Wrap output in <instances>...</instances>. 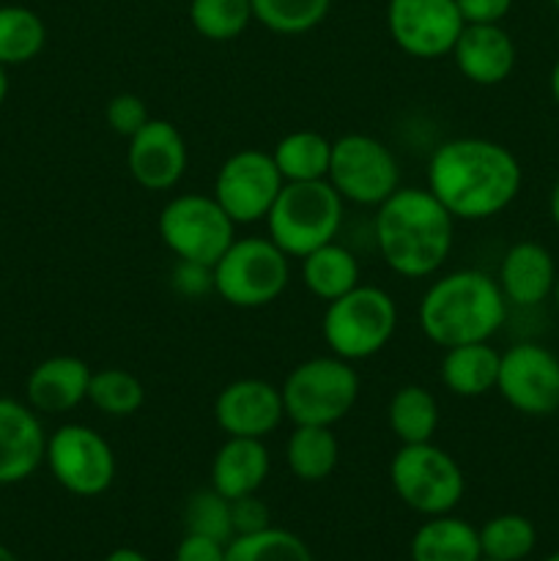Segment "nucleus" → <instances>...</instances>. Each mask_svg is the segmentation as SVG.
<instances>
[{
	"instance_id": "f257e3e1",
	"label": "nucleus",
	"mask_w": 559,
	"mask_h": 561,
	"mask_svg": "<svg viewBox=\"0 0 559 561\" xmlns=\"http://www.w3.org/2000/svg\"><path fill=\"white\" fill-rule=\"evenodd\" d=\"M524 184L518 157L488 137L442 142L427 162V190L464 222H482L513 206Z\"/></svg>"
},
{
	"instance_id": "f03ea898",
	"label": "nucleus",
	"mask_w": 559,
	"mask_h": 561,
	"mask_svg": "<svg viewBox=\"0 0 559 561\" xmlns=\"http://www.w3.org/2000/svg\"><path fill=\"white\" fill-rule=\"evenodd\" d=\"M373 236L389 272L422 279L447 263L455 244V217L427 186H398L376 206Z\"/></svg>"
},
{
	"instance_id": "7ed1b4c3",
	"label": "nucleus",
	"mask_w": 559,
	"mask_h": 561,
	"mask_svg": "<svg viewBox=\"0 0 559 561\" xmlns=\"http://www.w3.org/2000/svg\"><path fill=\"white\" fill-rule=\"evenodd\" d=\"M507 318V299L497 279L477 268H458L433 279L422 294L417 321L438 348L491 343Z\"/></svg>"
},
{
	"instance_id": "20e7f679",
	"label": "nucleus",
	"mask_w": 559,
	"mask_h": 561,
	"mask_svg": "<svg viewBox=\"0 0 559 561\" xmlns=\"http://www.w3.org/2000/svg\"><path fill=\"white\" fill-rule=\"evenodd\" d=\"M345 201L327 179L285 181L277 201L266 214V236L288 257H305L307 252L338 239L343 228Z\"/></svg>"
},
{
	"instance_id": "39448f33",
	"label": "nucleus",
	"mask_w": 559,
	"mask_h": 561,
	"mask_svg": "<svg viewBox=\"0 0 559 561\" xmlns=\"http://www.w3.org/2000/svg\"><path fill=\"white\" fill-rule=\"evenodd\" d=\"M398 329V305L378 285H356L323 310L321 334L329 354L345 362H362L381 354Z\"/></svg>"
},
{
	"instance_id": "423d86ee",
	"label": "nucleus",
	"mask_w": 559,
	"mask_h": 561,
	"mask_svg": "<svg viewBox=\"0 0 559 561\" xmlns=\"http://www.w3.org/2000/svg\"><path fill=\"white\" fill-rule=\"evenodd\" d=\"M280 394L285 416L294 425L332 427L354 409L360 398V373L334 354L312 356L285 376Z\"/></svg>"
},
{
	"instance_id": "0eeeda50",
	"label": "nucleus",
	"mask_w": 559,
	"mask_h": 561,
	"mask_svg": "<svg viewBox=\"0 0 559 561\" xmlns=\"http://www.w3.org/2000/svg\"><path fill=\"white\" fill-rule=\"evenodd\" d=\"M290 283V257L269 236L233 239L214 263V294L239 310H258L285 294Z\"/></svg>"
},
{
	"instance_id": "6e6552de",
	"label": "nucleus",
	"mask_w": 559,
	"mask_h": 561,
	"mask_svg": "<svg viewBox=\"0 0 559 561\" xmlns=\"http://www.w3.org/2000/svg\"><path fill=\"white\" fill-rule=\"evenodd\" d=\"M389 485L406 507L433 518L458 507L466 491V477L458 460L438 444H400L389 460Z\"/></svg>"
},
{
	"instance_id": "1a4fd4ad",
	"label": "nucleus",
	"mask_w": 559,
	"mask_h": 561,
	"mask_svg": "<svg viewBox=\"0 0 559 561\" xmlns=\"http://www.w3.org/2000/svg\"><path fill=\"white\" fill-rule=\"evenodd\" d=\"M162 244L184 263L212 266L236 239V222L214 195L190 192L170 197L157 219Z\"/></svg>"
},
{
	"instance_id": "9d476101",
	"label": "nucleus",
	"mask_w": 559,
	"mask_h": 561,
	"mask_svg": "<svg viewBox=\"0 0 559 561\" xmlns=\"http://www.w3.org/2000/svg\"><path fill=\"white\" fill-rule=\"evenodd\" d=\"M327 181L345 203L381 206L400 186V168L381 140L351 131L332 140Z\"/></svg>"
},
{
	"instance_id": "9b49d317",
	"label": "nucleus",
	"mask_w": 559,
	"mask_h": 561,
	"mask_svg": "<svg viewBox=\"0 0 559 561\" xmlns=\"http://www.w3.org/2000/svg\"><path fill=\"white\" fill-rule=\"evenodd\" d=\"M49 474L71 496L93 499L110 491L115 480V453L107 438L88 425H60L47 436L44 453Z\"/></svg>"
},
{
	"instance_id": "f8f14e48",
	"label": "nucleus",
	"mask_w": 559,
	"mask_h": 561,
	"mask_svg": "<svg viewBox=\"0 0 559 561\" xmlns=\"http://www.w3.org/2000/svg\"><path fill=\"white\" fill-rule=\"evenodd\" d=\"M283 184L272 153L241 148L219 164L212 195L236 225H252L266 219Z\"/></svg>"
},
{
	"instance_id": "ddd939ff",
	"label": "nucleus",
	"mask_w": 559,
	"mask_h": 561,
	"mask_svg": "<svg viewBox=\"0 0 559 561\" xmlns=\"http://www.w3.org/2000/svg\"><path fill=\"white\" fill-rule=\"evenodd\" d=\"M497 392L524 416L559 411V356L540 343H515L502 351Z\"/></svg>"
},
{
	"instance_id": "4468645a",
	"label": "nucleus",
	"mask_w": 559,
	"mask_h": 561,
	"mask_svg": "<svg viewBox=\"0 0 559 561\" xmlns=\"http://www.w3.org/2000/svg\"><path fill=\"white\" fill-rule=\"evenodd\" d=\"M387 27L406 55L433 60L453 53L464 16L455 0H389Z\"/></svg>"
},
{
	"instance_id": "2eb2a0df",
	"label": "nucleus",
	"mask_w": 559,
	"mask_h": 561,
	"mask_svg": "<svg viewBox=\"0 0 559 561\" xmlns=\"http://www.w3.org/2000/svg\"><path fill=\"white\" fill-rule=\"evenodd\" d=\"M214 420L225 436L263 442L285 420L280 387L263 378H239L225 383L214 400Z\"/></svg>"
},
{
	"instance_id": "dca6fc26",
	"label": "nucleus",
	"mask_w": 559,
	"mask_h": 561,
	"mask_svg": "<svg viewBox=\"0 0 559 561\" xmlns=\"http://www.w3.org/2000/svg\"><path fill=\"white\" fill-rule=\"evenodd\" d=\"M190 148L179 126L164 118H151L126 148L129 175L148 192H168L184 179Z\"/></svg>"
},
{
	"instance_id": "f3484780",
	"label": "nucleus",
	"mask_w": 559,
	"mask_h": 561,
	"mask_svg": "<svg viewBox=\"0 0 559 561\" xmlns=\"http://www.w3.org/2000/svg\"><path fill=\"white\" fill-rule=\"evenodd\" d=\"M47 453V433L38 414L20 400L0 398V485L27 480Z\"/></svg>"
},
{
	"instance_id": "a211bd4d",
	"label": "nucleus",
	"mask_w": 559,
	"mask_h": 561,
	"mask_svg": "<svg viewBox=\"0 0 559 561\" xmlns=\"http://www.w3.org/2000/svg\"><path fill=\"white\" fill-rule=\"evenodd\" d=\"M449 55L466 80L493 88L513 75L518 49L502 25H464Z\"/></svg>"
},
{
	"instance_id": "6ab92c4d",
	"label": "nucleus",
	"mask_w": 559,
	"mask_h": 561,
	"mask_svg": "<svg viewBox=\"0 0 559 561\" xmlns=\"http://www.w3.org/2000/svg\"><path fill=\"white\" fill-rule=\"evenodd\" d=\"M91 367L77 356H49L38 362L25 383L27 405L36 414H69L88 400Z\"/></svg>"
},
{
	"instance_id": "aec40b11",
	"label": "nucleus",
	"mask_w": 559,
	"mask_h": 561,
	"mask_svg": "<svg viewBox=\"0 0 559 561\" xmlns=\"http://www.w3.org/2000/svg\"><path fill=\"white\" fill-rule=\"evenodd\" d=\"M557 274V263L546 247L537 241H518L504 252L497 283L507 305L537 307L551 296Z\"/></svg>"
},
{
	"instance_id": "412c9836",
	"label": "nucleus",
	"mask_w": 559,
	"mask_h": 561,
	"mask_svg": "<svg viewBox=\"0 0 559 561\" xmlns=\"http://www.w3.org/2000/svg\"><path fill=\"white\" fill-rule=\"evenodd\" d=\"M272 471V458L261 438H225L212 460V488L225 499L252 496Z\"/></svg>"
},
{
	"instance_id": "4be33fe9",
	"label": "nucleus",
	"mask_w": 559,
	"mask_h": 561,
	"mask_svg": "<svg viewBox=\"0 0 559 561\" xmlns=\"http://www.w3.org/2000/svg\"><path fill=\"white\" fill-rule=\"evenodd\" d=\"M411 561H480V531L453 513L433 515L411 537Z\"/></svg>"
},
{
	"instance_id": "5701e85b",
	"label": "nucleus",
	"mask_w": 559,
	"mask_h": 561,
	"mask_svg": "<svg viewBox=\"0 0 559 561\" xmlns=\"http://www.w3.org/2000/svg\"><path fill=\"white\" fill-rule=\"evenodd\" d=\"M499 354L491 343L455 345L444 351L438 376L447 392L455 398H482L497 389L499 378Z\"/></svg>"
},
{
	"instance_id": "b1692460",
	"label": "nucleus",
	"mask_w": 559,
	"mask_h": 561,
	"mask_svg": "<svg viewBox=\"0 0 559 561\" xmlns=\"http://www.w3.org/2000/svg\"><path fill=\"white\" fill-rule=\"evenodd\" d=\"M301 283L316 299L329 305L360 285V261L349 247L329 241L301 257Z\"/></svg>"
},
{
	"instance_id": "393cba45",
	"label": "nucleus",
	"mask_w": 559,
	"mask_h": 561,
	"mask_svg": "<svg viewBox=\"0 0 559 561\" xmlns=\"http://www.w3.org/2000/svg\"><path fill=\"white\" fill-rule=\"evenodd\" d=\"M340 460V442L332 427L294 425L285 444V463L301 482H323Z\"/></svg>"
},
{
	"instance_id": "a878e982",
	"label": "nucleus",
	"mask_w": 559,
	"mask_h": 561,
	"mask_svg": "<svg viewBox=\"0 0 559 561\" xmlns=\"http://www.w3.org/2000/svg\"><path fill=\"white\" fill-rule=\"evenodd\" d=\"M272 159L285 181H321L329 173L332 140L316 129L288 131L277 140Z\"/></svg>"
},
{
	"instance_id": "bb28decb",
	"label": "nucleus",
	"mask_w": 559,
	"mask_h": 561,
	"mask_svg": "<svg viewBox=\"0 0 559 561\" xmlns=\"http://www.w3.org/2000/svg\"><path fill=\"white\" fill-rule=\"evenodd\" d=\"M387 422L400 444L433 442V433L438 427L436 398L431 389L420 383H406L389 398Z\"/></svg>"
},
{
	"instance_id": "cd10ccee",
	"label": "nucleus",
	"mask_w": 559,
	"mask_h": 561,
	"mask_svg": "<svg viewBox=\"0 0 559 561\" xmlns=\"http://www.w3.org/2000/svg\"><path fill=\"white\" fill-rule=\"evenodd\" d=\"M47 44L44 20L27 5H0V64L22 66Z\"/></svg>"
},
{
	"instance_id": "c85d7f7f",
	"label": "nucleus",
	"mask_w": 559,
	"mask_h": 561,
	"mask_svg": "<svg viewBox=\"0 0 559 561\" xmlns=\"http://www.w3.org/2000/svg\"><path fill=\"white\" fill-rule=\"evenodd\" d=\"M88 403L104 416H124L137 414L146 403V387L140 378L121 367H104V370L91 373V383H88Z\"/></svg>"
},
{
	"instance_id": "c756f323",
	"label": "nucleus",
	"mask_w": 559,
	"mask_h": 561,
	"mask_svg": "<svg viewBox=\"0 0 559 561\" xmlns=\"http://www.w3.org/2000/svg\"><path fill=\"white\" fill-rule=\"evenodd\" d=\"M477 531L482 559L491 561H524L537 546L535 524L518 513L493 515Z\"/></svg>"
},
{
	"instance_id": "7c9ffc66",
	"label": "nucleus",
	"mask_w": 559,
	"mask_h": 561,
	"mask_svg": "<svg viewBox=\"0 0 559 561\" xmlns=\"http://www.w3.org/2000/svg\"><path fill=\"white\" fill-rule=\"evenodd\" d=\"M225 561H312V553L299 535L269 526L255 535L233 537L225 546Z\"/></svg>"
},
{
	"instance_id": "2f4dec72",
	"label": "nucleus",
	"mask_w": 559,
	"mask_h": 561,
	"mask_svg": "<svg viewBox=\"0 0 559 561\" xmlns=\"http://www.w3.org/2000/svg\"><path fill=\"white\" fill-rule=\"evenodd\" d=\"M332 0H252V16L266 31L280 36H299L327 20Z\"/></svg>"
},
{
	"instance_id": "473e14b6",
	"label": "nucleus",
	"mask_w": 559,
	"mask_h": 561,
	"mask_svg": "<svg viewBox=\"0 0 559 561\" xmlns=\"http://www.w3.org/2000/svg\"><path fill=\"white\" fill-rule=\"evenodd\" d=\"M252 16V0H190V22L208 42H233Z\"/></svg>"
},
{
	"instance_id": "72a5a7b5",
	"label": "nucleus",
	"mask_w": 559,
	"mask_h": 561,
	"mask_svg": "<svg viewBox=\"0 0 559 561\" xmlns=\"http://www.w3.org/2000/svg\"><path fill=\"white\" fill-rule=\"evenodd\" d=\"M184 529L190 535H203L228 546L233 540V518H230V499L214 488L197 491L184 507Z\"/></svg>"
},
{
	"instance_id": "f704fd0d",
	"label": "nucleus",
	"mask_w": 559,
	"mask_h": 561,
	"mask_svg": "<svg viewBox=\"0 0 559 561\" xmlns=\"http://www.w3.org/2000/svg\"><path fill=\"white\" fill-rule=\"evenodd\" d=\"M104 118H107L110 129L115 135L129 140V137H135L151 121V113H148V104L137 93H118L104 107Z\"/></svg>"
},
{
	"instance_id": "c9c22d12",
	"label": "nucleus",
	"mask_w": 559,
	"mask_h": 561,
	"mask_svg": "<svg viewBox=\"0 0 559 561\" xmlns=\"http://www.w3.org/2000/svg\"><path fill=\"white\" fill-rule=\"evenodd\" d=\"M230 518H233V537L255 535V531H263L272 526L269 507L258 499V493L233 499V502H230Z\"/></svg>"
},
{
	"instance_id": "e433bc0d",
	"label": "nucleus",
	"mask_w": 559,
	"mask_h": 561,
	"mask_svg": "<svg viewBox=\"0 0 559 561\" xmlns=\"http://www.w3.org/2000/svg\"><path fill=\"white\" fill-rule=\"evenodd\" d=\"M464 25H502L513 9V0H455Z\"/></svg>"
},
{
	"instance_id": "4c0bfd02",
	"label": "nucleus",
	"mask_w": 559,
	"mask_h": 561,
	"mask_svg": "<svg viewBox=\"0 0 559 561\" xmlns=\"http://www.w3.org/2000/svg\"><path fill=\"white\" fill-rule=\"evenodd\" d=\"M173 561H225V542L186 531L184 540L175 548Z\"/></svg>"
},
{
	"instance_id": "58836bf2",
	"label": "nucleus",
	"mask_w": 559,
	"mask_h": 561,
	"mask_svg": "<svg viewBox=\"0 0 559 561\" xmlns=\"http://www.w3.org/2000/svg\"><path fill=\"white\" fill-rule=\"evenodd\" d=\"M175 288L186 296L208 294V290H214V268L179 261V266H175Z\"/></svg>"
},
{
	"instance_id": "ea45409f",
	"label": "nucleus",
	"mask_w": 559,
	"mask_h": 561,
	"mask_svg": "<svg viewBox=\"0 0 559 561\" xmlns=\"http://www.w3.org/2000/svg\"><path fill=\"white\" fill-rule=\"evenodd\" d=\"M104 561H151L146 557V553L135 551V548H115V551L107 553V559Z\"/></svg>"
},
{
	"instance_id": "a19ab883",
	"label": "nucleus",
	"mask_w": 559,
	"mask_h": 561,
	"mask_svg": "<svg viewBox=\"0 0 559 561\" xmlns=\"http://www.w3.org/2000/svg\"><path fill=\"white\" fill-rule=\"evenodd\" d=\"M548 211H551L554 225H557V230H559V179H557V184H554L551 197H548Z\"/></svg>"
},
{
	"instance_id": "79ce46f5",
	"label": "nucleus",
	"mask_w": 559,
	"mask_h": 561,
	"mask_svg": "<svg viewBox=\"0 0 559 561\" xmlns=\"http://www.w3.org/2000/svg\"><path fill=\"white\" fill-rule=\"evenodd\" d=\"M548 85H551V96H554V102L559 104V58L554 60V66H551V77H548Z\"/></svg>"
},
{
	"instance_id": "37998d69",
	"label": "nucleus",
	"mask_w": 559,
	"mask_h": 561,
	"mask_svg": "<svg viewBox=\"0 0 559 561\" xmlns=\"http://www.w3.org/2000/svg\"><path fill=\"white\" fill-rule=\"evenodd\" d=\"M9 96V75H5V66L0 64V104Z\"/></svg>"
},
{
	"instance_id": "c03bdc74",
	"label": "nucleus",
	"mask_w": 559,
	"mask_h": 561,
	"mask_svg": "<svg viewBox=\"0 0 559 561\" xmlns=\"http://www.w3.org/2000/svg\"><path fill=\"white\" fill-rule=\"evenodd\" d=\"M0 561H20L5 546H0Z\"/></svg>"
},
{
	"instance_id": "a18cd8bd",
	"label": "nucleus",
	"mask_w": 559,
	"mask_h": 561,
	"mask_svg": "<svg viewBox=\"0 0 559 561\" xmlns=\"http://www.w3.org/2000/svg\"><path fill=\"white\" fill-rule=\"evenodd\" d=\"M551 296H554V305H557V312H559V274H557V283H554Z\"/></svg>"
},
{
	"instance_id": "49530a36",
	"label": "nucleus",
	"mask_w": 559,
	"mask_h": 561,
	"mask_svg": "<svg viewBox=\"0 0 559 561\" xmlns=\"http://www.w3.org/2000/svg\"><path fill=\"white\" fill-rule=\"evenodd\" d=\"M543 561H559V551H557V553H551V557H546Z\"/></svg>"
},
{
	"instance_id": "de8ad7c7",
	"label": "nucleus",
	"mask_w": 559,
	"mask_h": 561,
	"mask_svg": "<svg viewBox=\"0 0 559 561\" xmlns=\"http://www.w3.org/2000/svg\"><path fill=\"white\" fill-rule=\"evenodd\" d=\"M551 3H554V5H557V9H559V0H551Z\"/></svg>"
},
{
	"instance_id": "09e8293b",
	"label": "nucleus",
	"mask_w": 559,
	"mask_h": 561,
	"mask_svg": "<svg viewBox=\"0 0 559 561\" xmlns=\"http://www.w3.org/2000/svg\"><path fill=\"white\" fill-rule=\"evenodd\" d=\"M480 561H491V559H480Z\"/></svg>"
}]
</instances>
